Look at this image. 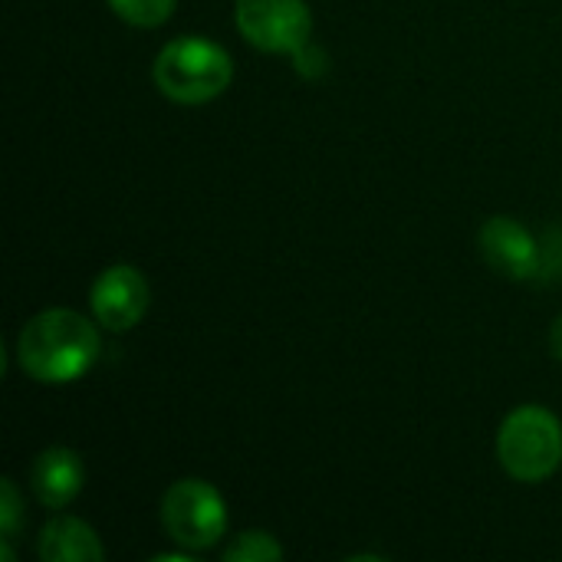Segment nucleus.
I'll return each instance as SVG.
<instances>
[{"label": "nucleus", "mask_w": 562, "mask_h": 562, "mask_svg": "<svg viewBox=\"0 0 562 562\" xmlns=\"http://www.w3.org/2000/svg\"><path fill=\"white\" fill-rule=\"evenodd\" d=\"M151 79L171 102L204 105L231 86L234 59L221 43L204 36H178L155 56Z\"/></svg>", "instance_id": "2"}, {"label": "nucleus", "mask_w": 562, "mask_h": 562, "mask_svg": "<svg viewBox=\"0 0 562 562\" xmlns=\"http://www.w3.org/2000/svg\"><path fill=\"white\" fill-rule=\"evenodd\" d=\"M86 484V468H82V458L72 451V448H63V445H53V448H43L30 468V487L36 494V501L49 510H63L69 507L79 491Z\"/></svg>", "instance_id": "8"}, {"label": "nucleus", "mask_w": 562, "mask_h": 562, "mask_svg": "<svg viewBox=\"0 0 562 562\" xmlns=\"http://www.w3.org/2000/svg\"><path fill=\"white\" fill-rule=\"evenodd\" d=\"M161 527L184 550H211L227 533L224 497L207 481H175L161 497Z\"/></svg>", "instance_id": "4"}, {"label": "nucleus", "mask_w": 562, "mask_h": 562, "mask_svg": "<svg viewBox=\"0 0 562 562\" xmlns=\"http://www.w3.org/2000/svg\"><path fill=\"white\" fill-rule=\"evenodd\" d=\"M105 557L95 530L79 517H53L40 533L43 562H99Z\"/></svg>", "instance_id": "9"}, {"label": "nucleus", "mask_w": 562, "mask_h": 562, "mask_svg": "<svg viewBox=\"0 0 562 562\" xmlns=\"http://www.w3.org/2000/svg\"><path fill=\"white\" fill-rule=\"evenodd\" d=\"M178 0H109V7L132 26H161Z\"/></svg>", "instance_id": "11"}, {"label": "nucleus", "mask_w": 562, "mask_h": 562, "mask_svg": "<svg viewBox=\"0 0 562 562\" xmlns=\"http://www.w3.org/2000/svg\"><path fill=\"white\" fill-rule=\"evenodd\" d=\"M550 349H553L557 359H562V316L553 323V329H550Z\"/></svg>", "instance_id": "13"}, {"label": "nucleus", "mask_w": 562, "mask_h": 562, "mask_svg": "<svg viewBox=\"0 0 562 562\" xmlns=\"http://www.w3.org/2000/svg\"><path fill=\"white\" fill-rule=\"evenodd\" d=\"M227 562H277L283 560V547L263 533V530H244L227 550H224Z\"/></svg>", "instance_id": "10"}, {"label": "nucleus", "mask_w": 562, "mask_h": 562, "mask_svg": "<svg viewBox=\"0 0 562 562\" xmlns=\"http://www.w3.org/2000/svg\"><path fill=\"white\" fill-rule=\"evenodd\" d=\"M497 458L520 484H540L562 464V422L543 405L514 408L497 431Z\"/></svg>", "instance_id": "3"}, {"label": "nucleus", "mask_w": 562, "mask_h": 562, "mask_svg": "<svg viewBox=\"0 0 562 562\" xmlns=\"http://www.w3.org/2000/svg\"><path fill=\"white\" fill-rule=\"evenodd\" d=\"M481 254L497 273H504L510 280H530L540 273V263H543L533 234L517 217H507V214L484 221Z\"/></svg>", "instance_id": "7"}, {"label": "nucleus", "mask_w": 562, "mask_h": 562, "mask_svg": "<svg viewBox=\"0 0 562 562\" xmlns=\"http://www.w3.org/2000/svg\"><path fill=\"white\" fill-rule=\"evenodd\" d=\"M20 491L10 477L0 481V530H3V540H13L16 527H20Z\"/></svg>", "instance_id": "12"}, {"label": "nucleus", "mask_w": 562, "mask_h": 562, "mask_svg": "<svg viewBox=\"0 0 562 562\" xmlns=\"http://www.w3.org/2000/svg\"><path fill=\"white\" fill-rule=\"evenodd\" d=\"M234 23L240 36L263 53H296L310 43L313 13L306 0H237Z\"/></svg>", "instance_id": "5"}, {"label": "nucleus", "mask_w": 562, "mask_h": 562, "mask_svg": "<svg viewBox=\"0 0 562 562\" xmlns=\"http://www.w3.org/2000/svg\"><path fill=\"white\" fill-rule=\"evenodd\" d=\"M148 303H151L148 280L132 263H115L102 270L89 293L92 316L109 333H128L132 326H138L142 316L148 313Z\"/></svg>", "instance_id": "6"}, {"label": "nucleus", "mask_w": 562, "mask_h": 562, "mask_svg": "<svg viewBox=\"0 0 562 562\" xmlns=\"http://www.w3.org/2000/svg\"><path fill=\"white\" fill-rule=\"evenodd\" d=\"M99 352V329L66 306L36 313L16 336L20 369L43 385H69L82 379L95 366Z\"/></svg>", "instance_id": "1"}]
</instances>
